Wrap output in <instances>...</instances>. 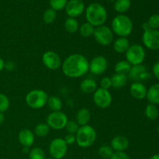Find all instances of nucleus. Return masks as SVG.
<instances>
[{
  "label": "nucleus",
  "mask_w": 159,
  "mask_h": 159,
  "mask_svg": "<svg viewBox=\"0 0 159 159\" xmlns=\"http://www.w3.org/2000/svg\"><path fill=\"white\" fill-rule=\"evenodd\" d=\"M61 69L65 76L77 79L84 76L89 71V61L83 54H70L62 61Z\"/></svg>",
  "instance_id": "f257e3e1"
},
{
  "label": "nucleus",
  "mask_w": 159,
  "mask_h": 159,
  "mask_svg": "<svg viewBox=\"0 0 159 159\" xmlns=\"http://www.w3.org/2000/svg\"><path fill=\"white\" fill-rule=\"evenodd\" d=\"M107 16L108 13L107 9L100 3H92L85 9V18L87 23L95 28L104 25L107 20Z\"/></svg>",
  "instance_id": "f03ea898"
},
{
  "label": "nucleus",
  "mask_w": 159,
  "mask_h": 159,
  "mask_svg": "<svg viewBox=\"0 0 159 159\" xmlns=\"http://www.w3.org/2000/svg\"><path fill=\"white\" fill-rule=\"evenodd\" d=\"M134 25L131 19L124 14L116 16L112 20L111 30L119 37H127L133 31Z\"/></svg>",
  "instance_id": "7ed1b4c3"
},
{
  "label": "nucleus",
  "mask_w": 159,
  "mask_h": 159,
  "mask_svg": "<svg viewBox=\"0 0 159 159\" xmlns=\"http://www.w3.org/2000/svg\"><path fill=\"white\" fill-rule=\"evenodd\" d=\"M76 144L82 148H87L93 145L96 140V131L94 127L90 125L79 127L75 134Z\"/></svg>",
  "instance_id": "20e7f679"
},
{
  "label": "nucleus",
  "mask_w": 159,
  "mask_h": 159,
  "mask_svg": "<svg viewBox=\"0 0 159 159\" xmlns=\"http://www.w3.org/2000/svg\"><path fill=\"white\" fill-rule=\"evenodd\" d=\"M48 97L49 96L48 93L43 90L34 89L26 94L25 101L29 107L34 110H38L47 105Z\"/></svg>",
  "instance_id": "39448f33"
},
{
  "label": "nucleus",
  "mask_w": 159,
  "mask_h": 159,
  "mask_svg": "<svg viewBox=\"0 0 159 159\" xmlns=\"http://www.w3.org/2000/svg\"><path fill=\"white\" fill-rule=\"evenodd\" d=\"M146 53L144 47L140 44L130 45L125 53L126 61L130 65H141L145 59Z\"/></svg>",
  "instance_id": "423d86ee"
},
{
  "label": "nucleus",
  "mask_w": 159,
  "mask_h": 159,
  "mask_svg": "<svg viewBox=\"0 0 159 159\" xmlns=\"http://www.w3.org/2000/svg\"><path fill=\"white\" fill-rule=\"evenodd\" d=\"M93 37L99 44L102 46H108L113 43L114 34L112 31L111 28L102 25L95 28Z\"/></svg>",
  "instance_id": "0eeeda50"
},
{
  "label": "nucleus",
  "mask_w": 159,
  "mask_h": 159,
  "mask_svg": "<svg viewBox=\"0 0 159 159\" xmlns=\"http://www.w3.org/2000/svg\"><path fill=\"white\" fill-rule=\"evenodd\" d=\"M68 119L67 115L61 111L51 112L46 119V124L50 129L55 130H62L65 127Z\"/></svg>",
  "instance_id": "6e6552de"
},
{
  "label": "nucleus",
  "mask_w": 159,
  "mask_h": 159,
  "mask_svg": "<svg viewBox=\"0 0 159 159\" xmlns=\"http://www.w3.org/2000/svg\"><path fill=\"white\" fill-rule=\"evenodd\" d=\"M68 152V145L63 138L53 139L49 144V153L54 159H62Z\"/></svg>",
  "instance_id": "1a4fd4ad"
},
{
  "label": "nucleus",
  "mask_w": 159,
  "mask_h": 159,
  "mask_svg": "<svg viewBox=\"0 0 159 159\" xmlns=\"http://www.w3.org/2000/svg\"><path fill=\"white\" fill-rule=\"evenodd\" d=\"M112 100H113L112 95L109 90L99 87L93 93V102L95 105L99 108H108L111 105Z\"/></svg>",
  "instance_id": "9d476101"
},
{
  "label": "nucleus",
  "mask_w": 159,
  "mask_h": 159,
  "mask_svg": "<svg viewBox=\"0 0 159 159\" xmlns=\"http://www.w3.org/2000/svg\"><path fill=\"white\" fill-rule=\"evenodd\" d=\"M143 44L151 51L159 50V30L148 29L144 30L142 35Z\"/></svg>",
  "instance_id": "9b49d317"
},
{
  "label": "nucleus",
  "mask_w": 159,
  "mask_h": 159,
  "mask_svg": "<svg viewBox=\"0 0 159 159\" xmlns=\"http://www.w3.org/2000/svg\"><path fill=\"white\" fill-rule=\"evenodd\" d=\"M42 62L47 68L57 70L61 67L62 61L60 55L53 51H48L42 55Z\"/></svg>",
  "instance_id": "f8f14e48"
},
{
  "label": "nucleus",
  "mask_w": 159,
  "mask_h": 159,
  "mask_svg": "<svg viewBox=\"0 0 159 159\" xmlns=\"http://www.w3.org/2000/svg\"><path fill=\"white\" fill-rule=\"evenodd\" d=\"M108 68V61L105 57L98 55L89 61V71L95 75H101Z\"/></svg>",
  "instance_id": "ddd939ff"
},
{
  "label": "nucleus",
  "mask_w": 159,
  "mask_h": 159,
  "mask_svg": "<svg viewBox=\"0 0 159 159\" xmlns=\"http://www.w3.org/2000/svg\"><path fill=\"white\" fill-rule=\"evenodd\" d=\"M127 76L129 79L134 81V82H141L148 79L151 77V73L148 71L147 68L141 64V65H133Z\"/></svg>",
  "instance_id": "4468645a"
},
{
  "label": "nucleus",
  "mask_w": 159,
  "mask_h": 159,
  "mask_svg": "<svg viewBox=\"0 0 159 159\" xmlns=\"http://www.w3.org/2000/svg\"><path fill=\"white\" fill-rule=\"evenodd\" d=\"M65 10L68 17L76 18L85 12V3L82 0H68Z\"/></svg>",
  "instance_id": "2eb2a0df"
},
{
  "label": "nucleus",
  "mask_w": 159,
  "mask_h": 159,
  "mask_svg": "<svg viewBox=\"0 0 159 159\" xmlns=\"http://www.w3.org/2000/svg\"><path fill=\"white\" fill-rule=\"evenodd\" d=\"M130 145V142L127 138L123 135H116L110 142V147L113 152H125Z\"/></svg>",
  "instance_id": "dca6fc26"
},
{
  "label": "nucleus",
  "mask_w": 159,
  "mask_h": 159,
  "mask_svg": "<svg viewBox=\"0 0 159 159\" xmlns=\"http://www.w3.org/2000/svg\"><path fill=\"white\" fill-rule=\"evenodd\" d=\"M148 89L142 82H133L130 86V93L134 99L142 100L147 96Z\"/></svg>",
  "instance_id": "f3484780"
},
{
  "label": "nucleus",
  "mask_w": 159,
  "mask_h": 159,
  "mask_svg": "<svg viewBox=\"0 0 159 159\" xmlns=\"http://www.w3.org/2000/svg\"><path fill=\"white\" fill-rule=\"evenodd\" d=\"M18 140L20 144L23 147L30 148L35 141V135L34 132H32L29 129H23L20 130L19 133Z\"/></svg>",
  "instance_id": "a211bd4d"
},
{
  "label": "nucleus",
  "mask_w": 159,
  "mask_h": 159,
  "mask_svg": "<svg viewBox=\"0 0 159 159\" xmlns=\"http://www.w3.org/2000/svg\"><path fill=\"white\" fill-rule=\"evenodd\" d=\"M76 123L79 125V127L82 126L88 125L91 120V113L89 110L86 108H82L78 110L76 113Z\"/></svg>",
  "instance_id": "6ab92c4d"
},
{
  "label": "nucleus",
  "mask_w": 159,
  "mask_h": 159,
  "mask_svg": "<svg viewBox=\"0 0 159 159\" xmlns=\"http://www.w3.org/2000/svg\"><path fill=\"white\" fill-rule=\"evenodd\" d=\"M111 84L112 88L115 89H120L126 85L128 81V76L127 75L124 74H117L115 73L111 78Z\"/></svg>",
  "instance_id": "aec40b11"
},
{
  "label": "nucleus",
  "mask_w": 159,
  "mask_h": 159,
  "mask_svg": "<svg viewBox=\"0 0 159 159\" xmlns=\"http://www.w3.org/2000/svg\"><path fill=\"white\" fill-rule=\"evenodd\" d=\"M79 88L82 93L85 94H91L97 89V83L94 79L88 78L81 82Z\"/></svg>",
  "instance_id": "412c9836"
},
{
  "label": "nucleus",
  "mask_w": 159,
  "mask_h": 159,
  "mask_svg": "<svg viewBox=\"0 0 159 159\" xmlns=\"http://www.w3.org/2000/svg\"><path fill=\"white\" fill-rule=\"evenodd\" d=\"M130 46V40L127 37H118L113 42V49L119 54L126 53Z\"/></svg>",
  "instance_id": "4be33fe9"
},
{
  "label": "nucleus",
  "mask_w": 159,
  "mask_h": 159,
  "mask_svg": "<svg viewBox=\"0 0 159 159\" xmlns=\"http://www.w3.org/2000/svg\"><path fill=\"white\" fill-rule=\"evenodd\" d=\"M146 98L149 103L155 105L159 104V83L154 84L148 89Z\"/></svg>",
  "instance_id": "5701e85b"
},
{
  "label": "nucleus",
  "mask_w": 159,
  "mask_h": 159,
  "mask_svg": "<svg viewBox=\"0 0 159 159\" xmlns=\"http://www.w3.org/2000/svg\"><path fill=\"white\" fill-rule=\"evenodd\" d=\"M131 6L130 0H116L113 4L114 10L119 14H124Z\"/></svg>",
  "instance_id": "b1692460"
},
{
  "label": "nucleus",
  "mask_w": 159,
  "mask_h": 159,
  "mask_svg": "<svg viewBox=\"0 0 159 159\" xmlns=\"http://www.w3.org/2000/svg\"><path fill=\"white\" fill-rule=\"evenodd\" d=\"M47 105L52 112L61 111L63 107L62 101L61 100L60 98L55 96H51L48 97Z\"/></svg>",
  "instance_id": "393cba45"
},
{
  "label": "nucleus",
  "mask_w": 159,
  "mask_h": 159,
  "mask_svg": "<svg viewBox=\"0 0 159 159\" xmlns=\"http://www.w3.org/2000/svg\"><path fill=\"white\" fill-rule=\"evenodd\" d=\"M145 116L150 120H155L159 116V110L156 105L152 103H148L144 110Z\"/></svg>",
  "instance_id": "a878e982"
},
{
  "label": "nucleus",
  "mask_w": 159,
  "mask_h": 159,
  "mask_svg": "<svg viewBox=\"0 0 159 159\" xmlns=\"http://www.w3.org/2000/svg\"><path fill=\"white\" fill-rule=\"evenodd\" d=\"M132 65L126 60H120L116 62L114 66L115 73L127 75L131 68Z\"/></svg>",
  "instance_id": "bb28decb"
},
{
  "label": "nucleus",
  "mask_w": 159,
  "mask_h": 159,
  "mask_svg": "<svg viewBox=\"0 0 159 159\" xmlns=\"http://www.w3.org/2000/svg\"><path fill=\"white\" fill-rule=\"evenodd\" d=\"M64 26H65V30L69 34H75L79 29V24L78 20L75 18H71V17L66 19Z\"/></svg>",
  "instance_id": "cd10ccee"
},
{
  "label": "nucleus",
  "mask_w": 159,
  "mask_h": 159,
  "mask_svg": "<svg viewBox=\"0 0 159 159\" xmlns=\"http://www.w3.org/2000/svg\"><path fill=\"white\" fill-rule=\"evenodd\" d=\"M50 127L46 123H40L34 128V135L38 138H44L49 134Z\"/></svg>",
  "instance_id": "c85d7f7f"
},
{
  "label": "nucleus",
  "mask_w": 159,
  "mask_h": 159,
  "mask_svg": "<svg viewBox=\"0 0 159 159\" xmlns=\"http://www.w3.org/2000/svg\"><path fill=\"white\" fill-rule=\"evenodd\" d=\"M79 30L82 37L88 38V37H91V36L93 35V34H94L95 27L86 22V23H82V24L79 26Z\"/></svg>",
  "instance_id": "c756f323"
},
{
  "label": "nucleus",
  "mask_w": 159,
  "mask_h": 159,
  "mask_svg": "<svg viewBox=\"0 0 159 159\" xmlns=\"http://www.w3.org/2000/svg\"><path fill=\"white\" fill-rule=\"evenodd\" d=\"M57 17V12L52 9L51 8L47 9L43 12V20L46 24H51L54 23Z\"/></svg>",
  "instance_id": "7c9ffc66"
},
{
  "label": "nucleus",
  "mask_w": 159,
  "mask_h": 159,
  "mask_svg": "<svg viewBox=\"0 0 159 159\" xmlns=\"http://www.w3.org/2000/svg\"><path fill=\"white\" fill-rule=\"evenodd\" d=\"M113 152H114L110 147V145H107V144H103V145L100 146L99 151H98L99 156L103 159H110Z\"/></svg>",
  "instance_id": "2f4dec72"
},
{
  "label": "nucleus",
  "mask_w": 159,
  "mask_h": 159,
  "mask_svg": "<svg viewBox=\"0 0 159 159\" xmlns=\"http://www.w3.org/2000/svg\"><path fill=\"white\" fill-rule=\"evenodd\" d=\"M30 159H46L44 151L39 147H35L30 149L29 152Z\"/></svg>",
  "instance_id": "473e14b6"
},
{
  "label": "nucleus",
  "mask_w": 159,
  "mask_h": 159,
  "mask_svg": "<svg viewBox=\"0 0 159 159\" xmlns=\"http://www.w3.org/2000/svg\"><path fill=\"white\" fill-rule=\"evenodd\" d=\"M68 0H49L50 6L54 11H61L65 9Z\"/></svg>",
  "instance_id": "72a5a7b5"
},
{
  "label": "nucleus",
  "mask_w": 159,
  "mask_h": 159,
  "mask_svg": "<svg viewBox=\"0 0 159 159\" xmlns=\"http://www.w3.org/2000/svg\"><path fill=\"white\" fill-rule=\"evenodd\" d=\"M10 106V102L6 95L0 93V112L5 113L7 111Z\"/></svg>",
  "instance_id": "f704fd0d"
},
{
  "label": "nucleus",
  "mask_w": 159,
  "mask_h": 159,
  "mask_svg": "<svg viewBox=\"0 0 159 159\" xmlns=\"http://www.w3.org/2000/svg\"><path fill=\"white\" fill-rule=\"evenodd\" d=\"M150 29L158 30L159 28V14H153L149 17L147 21Z\"/></svg>",
  "instance_id": "c9c22d12"
},
{
  "label": "nucleus",
  "mask_w": 159,
  "mask_h": 159,
  "mask_svg": "<svg viewBox=\"0 0 159 159\" xmlns=\"http://www.w3.org/2000/svg\"><path fill=\"white\" fill-rule=\"evenodd\" d=\"M65 128L68 134H76V133H77L79 129V125L76 123V121L68 120Z\"/></svg>",
  "instance_id": "e433bc0d"
},
{
  "label": "nucleus",
  "mask_w": 159,
  "mask_h": 159,
  "mask_svg": "<svg viewBox=\"0 0 159 159\" xmlns=\"http://www.w3.org/2000/svg\"><path fill=\"white\" fill-rule=\"evenodd\" d=\"M112 87L111 79L110 77H103L100 80V88L109 90Z\"/></svg>",
  "instance_id": "4c0bfd02"
},
{
  "label": "nucleus",
  "mask_w": 159,
  "mask_h": 159,
  "mask_svg": "<svg viewBox=\"0 0 159 159\" xmlns=\"http://www.w3.org/2000/svg\"><path fill=\"white\" fill-rule=\"evenodd\" d=\"M110 159H130L125 152H114Z\"/></svg>",
  "instance_id": "58836bf2"
},
{
  "label": "nucleus",
  "mask_w": 159,
  "mask_h": 159,
  "mask_svg": "<svg viewBox=\"0 0 159 159\" xmlns=\"http://www.w3.org/2000/svg\"><path fill=\"white\" fill-rule=\"evenodd\" d=\"M65 142L66 143L67 145H71V144L76 143V137L75 134H68L63 138Z\"/></svg>",
  "instance_id": "ea45409f"
},
{
  "label": "nucleus",
  "mask_w": 159,
  "mask_h": 159,
  "mask_svg": "<svg viewBox=\"0 0 159 159\" xmlns=\"http://www.w3.org/2000/svg\"><path fill=\"white\" fill-rule=\"evenodd\" d=\"M16 68V64L14 63L12 61H5V65H4V69L7 70V71H12L15 69Z\"/></svg>",
  "instance_id": "a19ab883"
},
{
  "label": "nucleus",
  "mask_w": 159,
  "mask_h": 159,
  "mask_svg": "<svg viewBox=\"0 0 159 159\" xmlns=\"http://www.w3.org/2000/svg\"><path fill=\"white\" fill-rule=\"evenodd\" d=\"M152 73H153L154 76L159 80V61L154 64L153 67H152Z\"/></svg>",
  "instance_id": "79ce46f5"
},
{
  "label": "nucleus",
  "mask_w": 159,
  "mask_h": 159,
  "mask_svg": "<svg viewBox=\"0 0 159 159\" xmlns=\"http://www.w3.org/2000/svg\"><path fill=\"white\" fill-rule=\"evenodd\" d=\"M4 122H5L4 113H2V112H0V126H1Z\"/></svg>",
  "instance_id": "37998d69"
},
{
  "label": "nucleus",
  "mask_w": 159,
  "mask_h": 159,
  "mask_svg": "<svg viewBox=\"0 0 159 159\" xmlns=\"http://www.w3.org/2000/svg\"><path fill=\"white\" fill-rule=\"evenodd\" d=\"M4 65H5V61L3 60L2 57H0V71H2L3 69H4Z\"/></svg>",
  "instance_id": "c03bdc74"
},
{
  "label": "nucleus",
  "mask_w": 159,
  "mask_h": 159,
  "mask_svg": "<svg viewBox=\"0 0 159 159\" xmlns=\"http://www.w3.org/2000/svg\"><path fill=\"white\" fill-rule=\"evenodd\" d=\"M23 152H25V153H28L29 154V152H30V148H27V147H23Z\"/></svg>",
  "instance_id": "a18cd8bd"
},
{
  "label": "nucleus",
  "mask_w": 159,
  "mask_h": 159,
  "mask_svg": "<svg viewBox=\"0 0 159 159\" xmlns=\"http://www.w3.org/2000/svg\"><path fill=\"white\" fill-rule=\"evenodd\" d=\"M150 159H159V154H155V155H152Z\"/></svg>",
  "instance_id": "49530a36"
},
{
  "label": "nucleus",
  "mask_w": 159,
  "mask_h": 159,
  "mask_svg": "<svg viewBox=\"0 0 159 159\" xmlns=\"http://www.w3.org/2000/svg\"><path fill=\"white\" fill-rule=\"evenodd\" d=\"M107 1H109V2H114L116 1V0H107Z\"/></svg>",
  "instance_id": "de8ad7c7"
},
{
  "label": "nucleus",
  "mask_w": 159,
  "mask_h": 159,
  "mask_svg": "<svg viewBox=\"0 0 159 159\" xmlns=\"http://www.w3.org/2000/svg\"><path fill=\"white\" fill-rule=\"evenodd\" d=\"M46 159H54V158H51V157H49V158H46Z\"/></svg>",
  "instance_id": "09e8293b"
},
{
  "label": "nucleus",
  "mask_w": 159,
  "mask_h": 159,
  "mask_svg": "<svg viewBox=\"0 0 159 159\" xmlns=\"http://www.w3.org/2000/svg\"><path fill=\"white\" fill-rule=\"evenodd\" d=\"M158 130V134H159V125H158V130Z\"/></svg>",
  "instance_id": "8fccbe9b"
},
{
  "label": "nucleus",
  "mask_w": 159,
  "mask_h": 159,
  "mask_svg": "<svg viewBox=\"0 0 159 159\" xmlns=\"http://www.w3.org/2000/svg\"><path fill=\"white\" fill-rule=\"evenodd\" d=\"M2 159H6V158H2Z\"/></svg>",
  "instance_id": "3c124183"
}]
</instances>
